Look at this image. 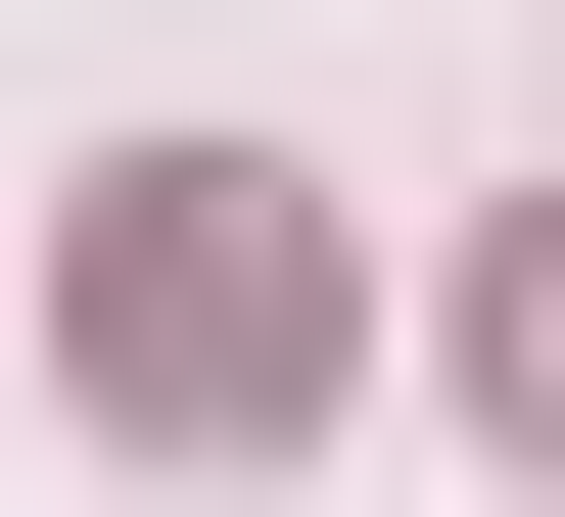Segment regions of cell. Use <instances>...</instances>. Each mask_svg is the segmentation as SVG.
I'll use <instances>...</instances> for the list:
<instances>
[{"label": "cell", "instance_id": "obj_1", "mask_svg": "<svg viewBox=\"0 0 565 517\" xmlns=\"http://www.w3.org/2000/svg\"><path fill=\"white\" fill-rule=\"evenodd\" d=\"M95 377H141V423H282V377H330V236H282L236 141H141V189H95Z\"/></svg>", "mask_w": 565, "mask_h": 517}, {"label": "cell", "instance_id": "obj_2", "mask_svg": "<svg viewBox=\"0 0 565 517\" xmlns=\"http://www.w3.org/2000/svg\"><path fill=\"white\" fill-rule=\"evenodd\" d=\"M471 377H519V423H565V236H519V282H471Z\"/></svg>", "mask_w": 565, "mask_h": 517}]
</instances>
